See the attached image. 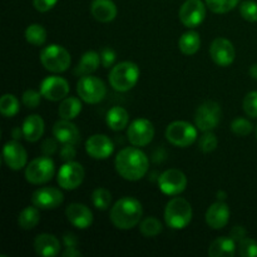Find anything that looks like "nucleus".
I'll list each match as a JSON object with an SVG mask.
<instances>
[{
	"label": "nucleus",
	"instance_id": "1",
	"mask_svg": "<svg viewBox=\"0 0 257 257\" xmlns=\"http://www.w3.org/2000/svg\"><path fill=\"white\" fill-rule=\"evenodd\" d=\"M114 167L118 175L127 181L142 180L148 172L150 161L147 155L140 148L127 147L119 151L114 160Z\"/></svg>",
	"mask_w": 257,
	"mask_h": 257
},
{
	"label": "nucleus",
	"instance_id": "2",
	"mask_svg": "<svg viewBox=\"0 0 257 257\" xmlns=\"http://www.w3.org/2000/svg\"><path fill=\"white\" fill-rule=\"evenodd\" d=\"M143 215L142 203L135 197L119 198L110 208L109 218L118 230H131L141 222Z\"/></svg>",
	"mask_w": 257,
	"mask_h": 257
},
{
	"label": "nucleus",
	"instance_id": "3",
	"mask_svg": "<svg viewBox=\"0 0 257 257\" xmlns=\"http://www.w3.org/2000/svg\"><path fill=\"white\" fill-rule=\"evenodd\" d=\"M192 206L182 197L170 200L165 208V221L168 227L173 230H183L192 221Z\"/></svg>",
	"mask_w": 257,
	"mask_h": 257
},
{
	"label": "nucleus",
	"instance_id": "4",
	"mask_svg": "<svg viewBox=\"0 0 257 257\" xmlns=\"http://www.w3.org/2000/svg\"><path fill=\"white\" fill-rule=\"evenodd\" d=\"M110 87L117 92H128L137 84L140 79V68L133 62H122L115 64L110 69L109 75Z\"/></svg>",
	"mask_w": 257,
	"mask_h": 257
},
{
	"label": "nucleus",
	"instance_id": "5",
	"mask_svg": "<svg viewBox=\"0 0 257 257\" xmlns=\"http://www.w3.org/2000/svg\"><path fill=\"white\" fill-rule=\"evenodd\" d=\"M40 63L48 72L63 73L69 69L72 58L64 47L50 44L43 48L40 52Z\"/></svg>",
	"mask_w": 257,
	"mask_h": 257
},
{
	"label": "nucleus",
	"instance_id": "6",
	"mask_svg": "<svg viewBox=\"0 0 257 257\" xmlns=\"http://www.w3.org/2000/svg\"><path fill=\"white\" fill-rule=\"evenodd\" d=\"M197 130L198 128L185 120H175L168 124L166 130V138L175 147H190L197 140Z\"/></svg>",
	"mask_w": 257,
	"mask_h": 257
},
{
	"label": "nucleus",
	"instance_id": "7",
	"mask_svg": "<svg viewBox=\"0 0 257 257\" xmlns=\"http://www.w3.org/2000/svg\"><path fill=\"white\" fill-rule=\"evenodd\" d=\"M77 93L83 102L88 104H97L104 99L107 88L104 82L92 74L83 75L77 83Z\"/></svg>",
	"mask_w": 257,
	"mask_h": 257
},
{
	"label": "nucleus",
	"instance_id": "8",
	"mask_svg": "<svg viewBox=\"0 0 257 257\" xmlns=\"http://www.w3.org/2000/svg\"><path fill=\"white\" fill-rule=\"evenodd\" d=\"M55 165L49 156L37 157L25 168V180L32 185H43L54 177Z\"/></svg>",
	"mask_w": 257,
	"mask_h": 257
},
{
	"label": "nucleus",
	"instance_id": "9",
	"mask_svg": "<svg viewBox=\"0 0 257 257\" xmlns=\"http://www.w3.org/2000/svg\"><path fill=\"white\" fill-rule=\"evenodd\" d=\"M222 110L220 104L213 100H206L195 113V124L202 132H210L213 131L220 124Z\"/></svg>",
	"mask_w": 257,
	"mask_h": 257
},
{
	"label": "nucleus",
	"instance_id": "10",
	"mask_svg": "<svg viewBox=\"0 0 257 257\" xmlns=\"http://www.w3.org/2000/svg\"><path fill=\"white\" fill-rule=\"evenodd\" d=\"M84 176L85 172L83 166L80 163L74 162V161H69V162H65L58 171V185L63 190L73 191L82 185L83 181H84Z\"/></svg>",
	"mask_w": 257,
	"mask_h": 257
},
{
	"label": "nucleus",
	"instance_id": "11",
	"mask_svg": "<svg viewBox=\"0 0 257 257\" xmlns=\"http://www.w3.org/2000/svg\"><path fill=\"white\" fill-rule=\"evenodd\" d=\"M127 137L132 146L146 147L152 142L155 137V127L151 120L146 118H138L128 125Z\"/></svg>",
	"mask_w": 257,
	"mask_h": 257
},
{
	"label": "nucleus",
	"instance_id": "12",
	"mask_svg": "<svg viewBox=\"0 0 257 257\" xmlns=\"http://www.w3.org/2000/svg\"><path fill=\"white\" fill-rule=\"evenodd\" d=\"M158 187L167 196H178L187 187V177L182 171L171 168L158 177Z\"/></svg>",
	"mask_w": 257,
	"mask_h": 257
},
{
	"label": "nucleus",
	"instance_id": "13",
	"mask_svg": "<svg viewBox=\"0 0 257 257\" xmlns=\"http://www.w3.org/2000/svg\"><path fill=\"white\" fill-rule=\"evenodd\" d=\"M206 7L202 0H186L180 8L178 17L186 28H197L206 18Z\"/></svg>",
	"mask_w": 257,
	"mask_h": 257
},
{
	"label": "nucleus",
	"instance_id": "14",
	"mask_svg": "<svg viewBox=\"0 0 257 257\" xmlns=\"http://www.w3.org/2000/svg\"><path fill=\"white\" fill-rule=\"evenodd\" d=\"M69 89V83L64 78L58 77V75L47 77L40 84L42 95L47 100H52V102H58L67 98Z\"/></svg>",
	"mask_w": 257,
	"mask_h": 257
},
{
	"label": "nucleus",
	"instance_id": "15",
	"mask_svg": "<svg viewBox=\"0 0 257 257\" xmlns=\"http://www.w3.org/2000/svg\"><path fill=\"white\" fill-rule=\"evenodd\" d=\"M64 201V195L55 187L38 188L32 195V203L39 210H54Z\"/></svg>",
	"mask_w": 257,
	"mask_h": 257
},
{
	"label": "nucleus",
	"instance_id": "16",
	"mask_svg": "<svg viewBox=\"0 0 257 257\" xmlns=\"http://www.w3.org/2000/svg\"><path fill=\"white\" fill-rule=\"evenodd\" d=\"M3 160L10 170L20 171L22 168L27 167L28 153L18 141L13 140L5 143L3 148Z\"/></svg>",
	"mask_w": 257,
	"mask_h": 257
},
{
	"label": "nucleus",
	"instance_id": "17",
	"mask_svg": "<svg viewBox=\"0 0 257 257\" xmlns=\"http://www.w3.org/2000/svg\"><path fill=\"white\" fill-rule=\"evenodd\" d=\"M210 55L213 62L220 67H228L236 57L233 44L226 38H216L210 47Z\"/></svg>",
	"mask_w": 257,
	"mask_h": 257
},
{
	"label": "nucleus",
	"instance_id": "18",
	"mask_svg": "<svg viewBox=\"0 0 257 257\" xmlns=\"http://www.w3.org/2000/svg\"><path fill=\"white\" fill-rule=\"evenodd\" d=\"M85 151L94 160H107L112 156L114 145L108 136L93 135L85 142Z\"/></svg>",
	"mask_w": 257,
	"mask_h": 257
},
{
	"label": "nucleus",
	"instance_id": "19",
	"mask_svg": "<svg viewBox=\"0 0 257 257\" xmlns=\"http://www.w3.org/2000/svg\"><path fill=\"white\" fill-rule=\"evenodd\" d=\"M68 221L79 230H87L93 223V213L88 206L83 203H70L65 210Z\"/></svg>",
	"mask_w": 257,
	"mask_h": 257
},
{
	"label": "nucleus",
	"instance_id": "20",
	"mask_svg": "<svg viewBox=\"0 0 257 257\" xmlns=\"http://www.w3.org/2000/svg\"><path fill=\"white\" fill-rule=\"evenodd\" d=\"M230 220V207L223 201H217L208 207L206 212V223L213 230L226 227Z\"/></svg>",
	"mask_w": 257,
	"mask_h": 257
},
{
	"label": "nucleus",
	"instance_id": "21",
	"mask_svg": "<svg viewBox=\"0 0 257 257\" xmlns=\"http://www.w3.org/2000/svg\"><path fill=\"white\" fill-rule=\"evenodd\" d=\"M53 136L62 145L77 146L80 141V135L77 125L67 119L58 120L55 123L53 127Z\"/></svg>",
	"mask_w": 257,
	"mask_h": 257
},
{
	"label": "nucleus",
	"instance_id": "22",
	"mask_svg": "<svg viewBox=\"0 0 257 257\" xmlns=\"http://www.w3.org/2000/svg\"><path fill=\"white\" fill-rule=\"evenodd\" d=\"M34 250L38 256L55 257L60 252V242L52 233H40L34 240Z\"/></svg>",
	"mask_w": 257,
	"mask_h": 257
},
{
	"label": "nucleus",
	"instance_id": "23",
	"mask_svg": "<svg viewBox=\"0 0 257 257\" xmlns=\"http://www.w3.org/2000/svg\"><path fill=\"white\" fill-rule=\"evenodd\" d=\"M90 13L97 22L109 23L117 17V7L112 0H93Z\"/></svg>",
	"mask_w": 257,
	"mask_h": 257
},
{
	"label": "nucleus",
	"instance_id": "24",
	"mask_svg": "<svg viewBox=\"0 0 257 257\" xmlns=\"http://www.w3.org/2000/svg\"><path fill=\"white\" fill-rule=\"evenodd\" d=\"M23 133L28 142H38L44 135V120L40 115L32 114L28 115L23 122Z\"/></svg>",
	"mask_w": 257,
	"mask_h": 257
},
{
	"label": "nucleus",
	"instance_id": "25",
	"mask_svg": "<svg viewBox=\"0 0 257 257\" xmlns=\"http://www.w3.org/2000/svg\"><path fill=\"white\" fill-rule=\"evenodd\" d=\"M237 252V245L231 237H218L208 247L210 257H233Z\"/></svg>",
	"mask_w": 257,
	"mask_h": 257
},
{
	"label": "nucleus",
	"instance_id": "26",
	"mask_svg": "<svg viewBox=\"0 0 257 257\" xmlns=\"http://www.w3.org/2000/svg\"><path fill=\"white\" fill-rule=\"evenodd\" d=\"M100 63H102V60H100L99 53L94 52V50L85 52L84 54L82 55V58H80L74 73L78 75V77L92 74V73H94L95 70L98 69Z\"/></svg>",
	"mask_w": 257,
	"mask_h": 257
},
{
	"label": "nucleus",
	"instance_id": "27",
	"mask_svg": "<svg viewBox=\"0 0 257 257\" xmlns=\"http://www.w3.org/2000/svg\"><path fill=\"white\" fill-rule=\"evenodd\" d=\"M105 120H107V125L110 130L118 132V131L124 130L128 125V123H130V114H128V112L124 108L117 105V107H113L108 110Z\"/></svg>",
	"mask_w": 257,
	"mask_h": 257
},
{
	"label": "nucleus",
	"instance_id": "28",
	"mask_svg": "<svg viewBox=\"0 0 257 257\" xmlns=\"http://www.w3.org/2000/svg\"><path fill=\"white\" fill-rule=\"evenodd\" d=\"M82 112V102L77 97H67L62 100L59 108H58V114L62 119L72 120L79 115Z\"/></svg>",
	"mask_w": 257,
	"mask_h": 257
},
{
	"label": "nucleus",
	"instance_id": "29",
	"mask_svg": "<svg viewBox=\"0 0 257 257\" xmlns=\"http://www.w3.org/2000/svg\"><path fill=\"white\" fill-rule=\"evenodd\" d=\"M201 47V38L200 34L195 30H190L186 32L185 34L181 35L180 40H178V48H180L181 53L185 55H193L198 52Z\"/></svg>",
	"mask_w": 257,
	"mask_h": 257
},
{
	"label": "nucleus",
	"instance_id": "30",
	"mask_svg": "<svg viewBox=\"0 0 257 257\" xmlns=\"http://www.w3.org/2000/svg\"><path fill=\"white\" fill-rule=\"evenodd\" d=\"M40 213L37 206H28L18 216V225L23 230H33L39 223Z\"/></svg>",
	"mask_w": 257,
	"mask_h": 257
},
{
	"label": "nucleus",
	"instance_id": "31",
	"mask_svg": "<svg viewBox=\"0 0 257 257\" xmlns=\"http://www.w3.org/2000/svg\"><path fill=\"white\" fill-rule=\"evenodd\" d=\"M25 39L29 44L42 47L47 42V30L40 24H30L25 30Z\"/></svg>",
	"mask_w": 257,
	"mask_h": 257
},
{
	"label": "nucleus",
	"instance_id": "32",
	"mask_svg": "<svg viewBox=\"0 0 257 257\" xmlns=\"http://www.w3.org/2000/svg\"><path fill=\"white\" fill-rule=\"evenodd\" d=\"M20 104L18 98L14 94H4L0 98V112L4 117L12 118L19 113Z\"/></svg>",
	"mask_w": 257,
	"mask_h": 257
},
{
	"label": "nucleus",
	"instance_id": "33",
	"mask_svg": "<svg viewBox=\"0 0 257 257\" xmlns=\"http://www.w3.org/2000/svg\"><path fill=\"white\" fill-rule=\"evenodd\" d=\"M112 202V193L107 188L98 187L92 193V203L97 210L105 211Z\"/></svg>",
	"mask_w": 257,
	"mask_h": 257
},
{
	"label": "nucleus",
	"instance_id": "34",
	"mask_svg": "<svg viewBox=\"0 0 257 257\" xmlns=\"http://www.w3.org/2000/svg\"><path fill=\"white\" fill-rule=\"evenodd\" d=\"M162 223L156 217H146L141 221L140 231L145 237H156L162 232Z\"/></svg>",
	"mask_w": 257,
	"mask_h": 257
},
{
	"label": "nucleus",
	"instance_id": "35",
	"mask_svg": "<svg viewBox=\"0 0 257 257\" xmlns=\"http://www.w3.org/2000/svg\"><path fill=\"white\" fill-rule=\"evenodd\" d=\"M208 9L215 14H226L238 5L240 0H205Z\"/></svg>",
	"mask_w": 257,
	"mask_h": 257
},
{
	"label": "nucleus",
	"instance_id": "36",
	"mask_svg": "<svg viewBox=\"0 0 257 257\" xmlns=\"http://www.w3.org/2000/svg\"><path fill=\"white\" fill-rule=\"evenodd\" d=\"M252 123L248 119H246V118L237 117L232 120V123H231V131H232L236 136H240V137H246V136H248L252 132Z\"/></svg>",
	"mask_w": 257,
	"mask_h": 257
},
{
	"label": "nucleus",
	"instance_id": "37",
	"mask_svg": "<svg viewBox=\"0 0 257 257\" xmlns=\"http://www.w3.org/2000/svg\"><path fill=\"white\" fill-rule=\"evenodd\" d=\"M237 253L241 257H257V242L250 237L242 238L237 242Z\"/></svg>",
	"mask_w": 257,
	"mask_h": 257
},
{
	"label": "nucleus",
	"instance_id": "38",
	"mask_svg": "<svg viewBox=\"0 0 257 257\" xmlns=\"http://www.w3.org/2000/svg\"><path fill=\"white\" fill-rule=\"evenodd\" d=\"M198 146H200V150L202 151L203 153L213 152L218 146L217 137H216V135L212 131H210V132H203Z\"/></svg>",
	"mask_w": 257,
	"mask_h": 257
},
{
	"label": "nucleus",
	"instance_id": "39",
	"mask_svg": "<svg viewBox=\"0 0 257 257\" xmlns=\"http://www.w3.org/2000/svg\"><path fill=\"white\" fill-rule=\"evenodd\" d=\"M240 14L247 22H257V3L252 0H246V2L241 3Z\"/></svg>",
	"mask_w": 257,
	"mask_h": 257
},
{
	"label": "nucleus",
	"instance_id": "40",
	"mask_svg": "<svg viewBox=\"0 0 257 257\" xmlns=\"http://www.w3.org/2000/svg\"><path fill=\"white\" fill-rule=\"evenodd\" d=\"M243 110L251 118H257V90L248 92L242 102Z\"/></svg>",
	"mask_w": 257,
	"mask_h": 257
},
{
	"label": "nucleus",
	"instance_id": "41",
	"mask_svg": "<svg viewBox=\"0 0 257 257\" xmlns=\"http://www.w3.org/2000/svg\"><path fill=\"white\" fill-rule=\"evenodd\" d=\"M42 93L37 92L34 89H28L23 93V104L27 108H30V109H34L38 105L40 104V100H42Z\"/></svg>",
	"mask_w": 257,
	"mask_h": 257
},
{
	"label": "nucleus",
	"instance_id": "42",
	"mask_svg": "<svg viewBox=\"0 0 257 257\" xmlns=\"http://www.w3.org/2000/svg\"><path fill=\"white\" fill-rule=\"evenodd\" d=\"M115 59H117V54H115L114 50L110 47L103 48L102 52H100V60H102V65L104 68H110L114 64Z\"/></svg>",
	"mask_w": 257,
	"mask_h": 257
},
{
	"label": "nucleus",
	"instance_id": "43",
	"mask_svg": "<svg viewBox=\"0 0 257 257\" xmlns=\"http://www.w3.org/2000/svg\"><path fill=\"white\" fill-rule=\"evenodd\" d=\"M58 140L57 138H47L44 142L42 143V152L44 156H53L58 150Z\"/></svg>",
	"mask_w": 257,
	"mask_h": 257
},
{
	"label": "nucleus",
	"instance_id": "44",
	"mask_svg": "<svg viewBox=\"0 0 257 257\" xmlns=\"http://www.w3.org/2000/svg\"><path fill=\"white\" fill-rule=\"evenodd\" d=\"M58 0H33V5L40 13H47L57 5Z\"/></svg>",
	"mask_w": 257,
	"mask_h": 257
},
{
	"label": "nucleus",
	"instance_id": "45",
	"mask_svg": "<svg viewBox=\"0 0 257 257\" xmlns=\"http://www.w3.org/2000/svg\"><path fill=\"white\" fill-rule=\"evenodd\" d=\"M77 156V150H75V146L73 145H63V147L60 148V158H62L64 162H69L73 161Z\"/></svg>",
	"mask_w": 257,
	"mask_h": 257
},
{
	"label": "nucleus",
	"instance_id": "46",
	"mask_svg": "<svg viewBox=\"0 0 257 257\" xmlns=\"http://www.w3.org/2000/svg\"><path fill=\"white\" fill-rule=\"evenodd\" d=\"M246 233L247 232H246L245 227H242V226H235V227H232V230L230 231V237L237 243L240 242L242 238L246 237Z\"/></svg>",
	"mask_w": 257,
	"mask_h": 257
},
{
	"label": "nucleus",
	"instance_id": "47",
	"mask_svg": "<svg viewBox=\"0 0 257 257\" xmlns=\"http://www.w3.org/2000/svg\"><path fill=\"white\" fill-rule=\"evenodd\" d=\"M63 243H64L65 247H77L78 246V237L74 233H65L63 236Z\"/></svg>",
	"mask_w": 257,
	"mask_h": 257
},
{
	"label": "nucleus",
	"instance_id": "48",
	"mask_svg": "<svg viewBox=\"0 0 257 257\" xmlns=\"http://www.w3.org/2000/svg\"><path fill=\"white\" fill-rule=\"evenodd\" d=\"M64 257H77L82 256V252L79 250H77V247H65V251L63 252Z\"/></svg>",
	"mask_w": 257,
	"mask_h": 257
},
{
	"label": "nucleus",
	"instance_id": "49",
	"mask_svg": "<svg viewBox=\"0 0 257 257\" xmlns=\"http://www.w3.org/2000/svg\"><path fill=\"white\" fill-rule=\"evenodd\" d=\"M12 137L14 138L15 141H19L22 138H24V133H23L22 127H15L12 130Z\"/></svg>",
	"mask_w": 257,
	"mask_h": 257
},
{
	"label": "nucleus",
	"instance_id": "50",
	"mask_svg": "<svg viewBox=\"0 0 257 257\" xmlns=\"http://www.w3.org/2000/svg\"><path fill=\"white\" fill-rule=\"evenodd\" d=\"M248 73H250V75L253 78V79L257 80V63H256V64H253L252 67L250 68Z\"/></svg>",
	"mask_w": 257,
	"mask_h": 257
},
{
	"label": "nucleus",
	"instance_id": "51",
	"mask_svg": "<svg viewBox=\"0 0 257 257\" xmlns=\"http://www.w3.org/2000/svg\"><path fill=\"white\" fill-rule=\"evenodd\" d=\"M226 197H227V195H226L225 191H218V192H217L218 201H225Z\"/></svg>",
	"mask_w": 257,
	"mask_h": 257
},
{
	"label": "nucleus",
	"instance_id": "52",
	"mask_svg": "<svg viewBox=\"0 0 257 257\" xmlns=\"http://www.w3.org/2000/svg\"><path fill=\"white\" fill-rule=\"evenodd\" d=\"M256 136H257V128H256Z\"/></svg>",
	"mask_w": 257,
	"mask_h": 257
}]
</instances>
